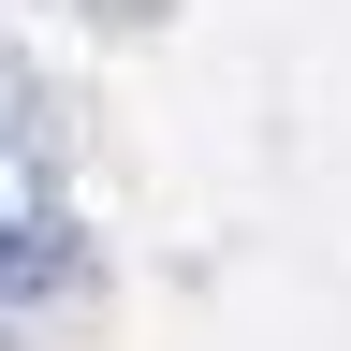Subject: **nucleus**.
<instances>
[{
	"instance_id": "f257e3e1",
	"label": "nucleus",
	"mask_w": 351,
	"mask_h": 351,
	"mask_svg": "<svg viewBox=\"0 0 351 351\" xmlns=\"http://www.w3.org/2000/svg\"><path fill=\"white\" fill-rule=\"evenodd\" d=\"M88 278V249H73V219L29 191L15 161H0V307H29V293H73Z\"/></svg>"
}]
</instances>
